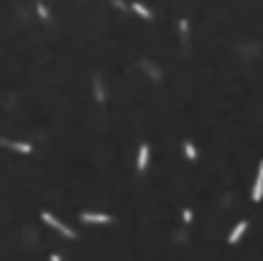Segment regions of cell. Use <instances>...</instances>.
Here are the masks:
<instances>
[{
	"label": "cell",
	"mask_w": 263,
	"mask_h": 261,
	"mask_svg": "<svg viewBox=\"0 0 263 261\" xmlns=\"http://www.w3.org/2000/svg\"><path fill=\"white\" fill-rule=\"evenodd\" d=\"M181 218H184V223H189L192 220V210H184V213H181Z\"/></svg>",
	"instance_id": "5bb4252c"
},
{
	"label": "cell",
	"mask_w": 263,
	"mask_h": 261,
	"mask_svg": "<svg viewBox=\"0 0 263 261\" xmlns=\"http://www.w3.org/2000/svg\"><path fill=\"white\" fill-rule=\"evenodd\" d=\"M110 3H112V5H115V8H120V10H128V5H125V3H123V0H110Z\"/></svg>",
	"instance_id": "4fadbf2b"
},
{
	"label": "cell",
	"mask_w": 263,
	"mask_h": 261,
	"mask_svg": "<svg viewBox=\"0 0 263 261\" xmlns=\"http://www.w3.org/2000/svg\"><path fill=\"white\" fill-rule=\"evenodd\" d=\"M41 220H44V223H49L54 231H59V233H62V236H66V238H74V236H77L72 228H66V225H64L62 220H56L51 213H41Z\"/></svg>",
	"instance_id": "6da1fadb"
},
{
	"label": "cell",
	"mask_w": 263,
	"mask_h": 261,
	"mask_svg": "<svg viewBox=\"0 0 263 261\" xmlns=\"http://www.w3.org/2000/svg\"><path fill=\"white\" fill-rule=\"evenodd\" d=\"M179 31H181V41L187 44V36H189V21H187V18L179 21Z\"/></svg>",
	"instance_id": "9c48e42d"
},
{
	"label": "cell",
	"mask_w": 263,
	"mask_h": 261,
	"mask_svg": "<svg viewBox=\"0 0 263 261\" xmlns=\"http://www.w3.org/2000/svg\"><path fill=\"white\" fill-rule=\"evenodd\" d=\"M184 154L192 159V162H197V149H194V143H192V141H184Z\"/></svg>",
	"instance_id": "30bf717a"
},
{
	"label": "cell",
	"mask_w": 263,
	"mask_h": 261,
	"mask_svg": "<svg viewBox=\"0 0 263 261\" xmlns=\"http://www.w3.org/2000/svg\"><path fill=\"white\" fill-rule=\"evenodd\" d=\"M131 10H133V13H138L141 18H146V21H151V18H153V13L146 8L143 3H133V5H131Z\"/></svg>",
	"instance_id": "52a82bcc"
},
{
	"label": "cell",
	"mask_w": 263,
	"mask_h": 261,
	"mask_svg": "<svg viewBox=\"0 0 263 261\" xmlns=\"http://www.w3.org/2000/svg\"><path fill=\"white\" fill-rule=\"evenodd\" d=\"M92 87H95V97H97V103H105V93H102V82H100V77H97V74L92 77Z\"/></svg>",
	"instance_id": "ba28073f"
},
{
	"label": "cell",
	"mask_w": 263,
	"mask_h": 261,
	"mask_svg": "<svg viewBox=\"0 0 263 261\" xmlns=\"http://www.w3.org/2000/svg\"><path fill=\"white\" fill-rule=\"evenodd\" d=\"M49 261H59V256H51V259H49Z\"/></svg>",
	"instance_id": "9a60e30c"
},
{
	"label": "cell",
	"mask_w": 263,
	"mask_h": 261,
	"mask_svg": "<svg viewBox=\"0 0 263 261\" xmlns=\"http://www.w3.org/2000/svg\"><path fill=\"white\" fill-rule=\"evenodd\" d=\"M263 197V162L258 164V174H256V185H253V200L261 202Z\"/></svg>",
	"instance_id": "3957f363"
},
{
	"label": "cell",
	"mask_w": 263,
	"mask_h": 261,
	"mask_svg": "<svg viewBox=\"0 0 263 261\" xmlns=\"http://www.w3.org/2000/svg\"><path fill=\"white\" fill-rule=\"evenodd\" d=\"M79 220H82V223H112V218L105 215V213H82V215H79Z\"/></svg>",
	"instance_id": "7a4b0ae2"
},
{
	"label": "cell",
	"mask_w": 263,
	"mask_h": 261,
	"mask_svg": "<svg viewBox=\"0 0 263 261\" xmlns=\"http://www.w3.org/2000/svg\"><path fill=\"white\" fill-rule=\"evenodd\" d=\"M0 146H5V149H13V151H21V154H28V151H31V143L8 141V139H0Z\"/></svg>",
	"instance_id": "277c9868"
},
{
	"label": "cell",
	"mask_w": 263,
	"mask_h": 261,
	"mask_svg": "<svg viewBox=\"0 0 263 261\" xmlns=\"http://www.w3.org/2000/svg\"><path fill=\"white\" fill-rule=\"evenodd\" d=\"M36 10H39V16H41L44 21H49V8L44 5V3H36Z\"/></svg>",
	"instance_id": "8fae6325"
},
{
	"label": "cell",
	"mask_w": 263,
	"mask_h": 261,
	"mask_svg": "<svg viewBox=\"0 0 263 261\" xmlns=\"http://www.w3.org/2000/svg\"><path fill=\"white\" fill-rule=\"evenodd\" d=\"M245 228H248V223L245 220H240L235 228H233V233H230V238H227V243H238L240 238H243V233H245Z\"/></svg>",
	"instance_id": "8992f818"
},
{
	"label": "cell",
	"mask_w": 263,
	"mask_h": 261,
	"mask_svg": "<svg viewBox=\"0 0 263 261\" xmlns=\"http://www.w3.org/2000/svg\"><path fill=\"white\" fill-rule=\"evenodd\" d=\"M148 156H151V149H148V143H141V149H138V172H146Z\"/></svg>",
	"instance_id": "5b68a950"
},
{
	"label": "cell",
	"mask_w": 263,
	"mask_h": 261,
	"mask_svg": "<svg viewBox=\"0 0 263 261\" xmlns=\"http://www.w3.org/2000/svg\"><path fill=\"white\" fill-rule=\"evenodd\" d=\"M143 67H146V70H148V72H151V74H153V79H158V77H161V74H158V70H156V67H153V64H148V62H146Z\"/></svg>",
	"instance_id": "7c38bea8"
}]
</instances>
